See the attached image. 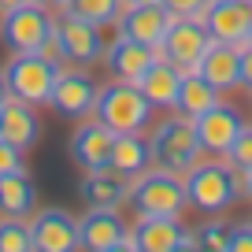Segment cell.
<instances>
[{
  "label": "cell",
  "instance_id": "cell-1",
  "mask_svg": "<svg viewBox=\"0 0 252 252\" xmlns=\"http://www.w3.org/2000/svg\"><path fill=\"white\" fill-rule=\"evenodd\" d=\"M245 189H249V174L230 167L222 156L200 159L186 174V200L189 208H197L204 215H222L237 197H245Z\"/></svg>",
  "mask_w": 252,
  "mask_h": 252
},
{
  "label": "cell",
  "instance_id": "cell-2",
  "mask_svg": "<svg viewBox=\"0 0 252 252\" xmlns=\"http://www.w3.org/2000/svg\"><path fill=\"white\" fill-rule=\"evenodd\" d=\"M152 104L145 100V93L137 89V82H104L96 89V108L93 119H100L111 134H145L152 123Z\"/></svg>",
  "mask_w": 252,
  "mask_h": 252
},
{
  "label": "cell",
  "instance_id": "cell-3",
  "mask_svg": "<svg viewBox=\"0 0 252 252\" xmlns=\"http://www.w3.org/2000/svg\"><path fill=\"white\" fill-rule=\"evenodd\" d=\"M149 141H152V167H163V171L182 174V178L204 156V149L197 141V130H193V119H182V115H171L163 123H156Z\"/></svg>",
  "mask_w": 252,
  "mask_h": 252
},
{
  "label": "cell",
  "instance_id": "cell-4",
  "mask_svg": "<svg viewBox=\"0 0 252 252\" xmlns=\"http://www.w3.org/2000/svg\"><path fill=\"white\" fill-rule=\"evenodd\" d=\"M186 178L171 174L163 167H149L130 182V208L137 215H163V219H182L186 212Z\"/></svg>",
  "mask_w": 252,
  "mask_h": 252
},
{
  "label": "cell",
  "instance_id": "cell-5",
  "mask_svg": "<svg viewBox=\"0 0 252 252\" xmlns=\"http://www.w3.org/2000/svg\"><path fill=\"white\" fill-rule=\"evenodd\" d=\"M4 78H8L11 96L37 108V104H48V96H52V86L60 78V63L45 60L41 52H11Z\"/></svg>",
  "mask_w": 252,
  "mask_h": 252
},
{
  "label": "cell",
  "instance_id": "cell-6",
  "mask_svg": "<svg viewBox=\"0 0 252 252\" xmlns=\"http://www.w3.org/2000/svg\"><path fill=\"white\" fill-rule=\"evenodd\" d=\"M52 33H56V11L41 8L33 0L8 11V15H0V41L11 52H37Z\"/></svg>",
  "mask_w": 252,
  "mask_h": 252
},
{
  "label": "cell",
  "instance_id": "cell-7",
  "mask_svg": "<svg viewBox=\"0 0 252 252\" xmlns=\"http://www.w3.org/2000/svg\"><path fill=\"white\" fill-rule=\"evenodd\" d=\"M56 37H60L67 67H82L86 71V67L100 63L104 52H108V41H104L100 26L86 23L78 15H67V11H60V19H56Z\"/></svg>",
  "mask_w": 252,
  "mask_h": 252
},
{
  "label": "cell",
  "instance_id": "cell-8",
  "mask_svg": "<svg viewBox=\"0 0 252 252\" xmlns=\"http://www.w3.org/2000/svg\"><path fill=\"white\" fill-rule=\"evenodd\" d=\"M208 45H212V33L204 30L200 15H182V19H171L163 41H159V56L189 74V71H197V63L208 52Z\"/></svg>",
  "mask_w": 252,
  "mask_h": 252
},
{
  "label": "cell",
  "instance_id": "cell-9",
  "mask_svg": "<svg viewBox=\"0 0 252 252\" xmlns=\"http://www.w3.org/2000/svg\"><path fill=\"white\" fill-rule=\"evenodd\" d=\"M33 252H82L78 219L63 208H37L30 215Z\"/></svg>",
  "mask_w": 252,
  "mask_h": 252
},
{
  "label": "cell",
  "instance_id": "cell-10",
  "mask_svg": "<svg viewBox=\"0 0 252 252\" xmlns=\"http://www.w3.org/2000/svg\"><path fill=\"white\" fill-rule=\"evenodd\" d=\"M96 89L100 86H96L82 67H67V63H63L48 104H52V111L63 115V119H89L93 108H96Z\"/></svg>",
  "mask_w": 252,
  "mask_h": 252
},
{
  "label": "cell",
  "instance_id": "cell-11",
  "mask_svg": "<svg viewBox=\"0 0 252 252\" xmlns=\"http://www.w3.org/2000/svg\"><path fill=\"white\" fill-rule=\"evenodd\" d=\"M193 130H197V141L200 149L208 152V156H222L226 159L230 145L237 141V134L245 130V119L237 115V108H230V104H215V108H208L204 115L193 119Z\"/></svg>",
  "mask_w": 252,
  "mask_h": 252
},
{
  "label": "cell",
  "instance_id": "cell-12",
  "mask_svg": "<svg viewBox=\"0 0 252 252\" xmlns=\"http://www.w3.org/2000/svg\"><path fill=\"white\" fill-rule=\"evenodd\" d=\"M115 26H119V33H126V37L159 48L167 26H171V11H167L159 0H130V4L123 8V15H119Z\"/></svg>",
  "mask_w": 252,
  "mask_h": 252
},
{
  "label": "cell",
  "instance_id": "cell-13",
  "mask_svg": "<svg viewBox=\"0 0 252 252\" xmlns=\"http://www.w3.org/2000/svg\"><path fill=\"white\" fill-rule=\"evenodd\" d=\"M200 23L212 33V41H226V45H245L252 26V4L245 0H219V4H208L200 11Z\"/></svg>",
  "mask_w": 252,
  "mask_h": 252
},
{
  "label": "cell",
  "instance_id": "cell-14",
  "mask_svg": "<svg viewBox=\"0 0 252 252\" xmlns=\"http://www.w3.org/2000/svg\"><path fill=\"white\" fill-rule=\"evenodd\" d=\"M156 56H159V48L141 45V41L119 33L108 45V52H104V67H108V74L119 78V82H137L152 63H156Z\"/></svg>",
  "mask_w": 252,
  "mask_h": 252
},
{
  "label": "cell",
  "instance_id": "cell-15",
  "mask_svg": "<svg viewBox=\"0 0 252 252\" xmlns=\"http://www.w3.org/2000/svg\"><path fill=\"white\" fill-rule=\"evenodd\" d=\"M111 145H115V134L100 119L89 115V119H82V126L71 134V156L82 171H100L111 159Z\"/></svg>",
  "mask_w": 252,
  "mask_h": 252
},
{
  "label": "cell",
  "instance_id": "cell-16",
  "mask_svg": "<svg viewBox=\"0 0 252 252\" xmlns=\"http://www.w3.org/2000/svg\"><path fill=\"white\" fill-rule=\"evenodd\" d=\"M197 74L204 82H212L219 93H230V89H241V48L226 45V41H212L208 52L200 56Z\"/></svg>",
  "mask_w": 252,
  "mask_h": 252
},
{
  "label": "cell",
  "instance_id": "cell-17",
  "mask_svg": "<svg viewBox=\"0 0 252 252\" xmlns=\"http://www.w3.org/2000/svg\"><path fill=\"white\" fill-rule=\"evenodd\" d=\"M0 137L15 149H33L41 137V119H37V108L19 96H8V100L0 104Z\"/></svg>",
  "mask_w": 252,
  "mask_h": 252
},
{
  "label": "cell",
  "instance_id": "cell-18",
  "mask_svg": "<svg viewBox=\"0 0 252 252\" xmlns=\"http://www.w3.org/2000/svg\"><path fill=\"white\" fill-rule=\"evenodd\" d=\"M78 234L86 252H104L111 245H119L123 237H130V226L123 222V215L115 208H89L78 219Z\"/></svg>",
  "mask_w": 252,
  "mask_h": 252
},
{
  "label": "cell",
  "instance_id": "cell-19",
  "mask_svg": "<svg viewBox=\"0 0 252 252\" xmlns=\"http://www.w3.org/2000/svg\"><path fill=\"white\" fill-rule=\"evenodd\" d=\"M78 193H82V200H86L89 208H115L119 212L123 204H130V178H123V174L111 171V167L86 171Z\"/></svg>",
  "mask_w": 252,
  "mask_h": 252
},
{
  "label": "cell",
  "instance_id": "cell-20",
  "mask_svg": "<svg viewBox=\"0 0 252 252\" xmlns=\"http://www.w3.org/2000/svg\"><path fill=\"white\" fill-rule=\"evenodd\" d=\"M182 78H186V71H178L174 63H167L163 56H156V63H152L149 71L137 78V89L145 93V100H149L152 108H167V111H174V100H178Z\"/></svg>",
  "mask_w": 252,
  "mask_h": 252
},
{
  "label": "cell",
  "instance_id": "cell-21",
  "mask_svg": "<svg viewBox=\"0 0 252 252\" xmlns=\"http://www.w3.org/2000/svg\"><path fill=\"white\" fill-rule=\"evenodd\" d=\"M182 237H186L182 222L163 215H137V222L130 226V241L137 252H171Z\"/></svg>",
  "mask_w": 252,
  "mask_h": 252
},
{
  "label": "cell",
  "instance_id": "cell-22",
  "mask_svg": "<svg viewBox=\"0 0 252 252\" xmlns=\"http://www.w3.org/2000/svg\"><path fill=\"white\" fill-rule=\"evenodd\" d=\"M37 212V189L26 171L0 174V219H30Z\"/></svg>",
  "mask_w": 252,
  "mask_h": 252
},
{
  "label": "cell",
  "instance_id": "cell-23",
  "mask_svg": "<svg viewBox=\"0 0 252 252\" xmlns=\"http://www.w3.org/2000/svg\"><path fill=\"white\" fill-rule=\"evenodd\" d=\"M108 167H111V171H119L123 178L134 182L137 174H145L152 167V141L145 134H115Z\"/></svg>",
  "mask_w": 252,
  "mask_h": 252
},
{
  "label": "cell",
  "instance_id": "cell-24",
  "mask_svg": "<svg viewBox=\"0 0 252 252\" xmlns=\"http://www.w3.org/2000/svg\"><path fill=\"white\" fill-rule=\"evenodd\" d=\"M219 96H222V93L212 86V82H204L197 71H189L186 78H182L178 100H174V115L197 119V115H204L208 108H215V104H219Z\"/></svg>",
  "mask_w": 252,
  "mask_h": 252
},
{
  "label": "cell",
  "instance_id": "cell-25",
  "mask_svg": "<svg viewBox=\"0 0 252 252\" xmlns=\"http://www.w3.org/2000/svg\"><path fill=\"white\" fill-rule=\"evenodd\" d=\"M123 0H67L63 4V11L67 15H78V19H86V23H93V26H115L119 23V15H123Z\"/></svg>",
  "mask_w": 252,
  "mask_h": 252
},
{
  "label": "cell",
  "instance_id": "cell-26",
  "mask_svg": "<svg viewBox=\"0 0 252 252\" xmlns=\"http://www.w3.org/2000/svg\"><path fill=\"white\" fill-rule=\"evenodd\" d=\"M230 222L226 219H208V222H200L197 230H189L193 234V241H197V252H226L230 249Z\"/></svg>",
  "mask_w": 252,
  "mask_h": 252
},
{
  "label": "cell",
  "instance_id": "cell-27",
  "mask_svg": "<svg viewBox=\"0 0 252 252\" xmlns=\"http://www.w3.org/2000/svg\"><path fill=\"white\" fill-rule=\"evenodd\" d=\"M0 252H33L30 219H0Z\"/></svg>",
  "mask_w": 252,
  "mask_h": 252
},
{
  "label": "cell",
  "instance_id": "cell-28",
  "mask_svg": "<svg viewBox=\"0 0 252 252\" xmlns=\"http://www.w3.org/2000/svg\"><path fill=\"white\" fill-rule=\"evenodd\" d=\"M226 163L237 167V171H245V174H252V126H249V123H245V130L237 134V141L230 145Z\"/></svg>",
  "mask_w": 252,
  "mask_h": 252
},
{
  "label": "cell",
  "instance_id": "cell-29",
  "mask_svg": "<svg viewBox=\"0 0 252 252\" xmlns=\"http://www.w3.org/2000/svg\"><path fill=\"white\" fill-rule=\"evenodd\" d=\"M167 11H171V19H182V15H200V11L208 8V0H159Z\"/></svg>",
  "mask_w": 252,
  "mask_h": 252
},
{
  "label": "cell",
  "instance_id": "cell-30",
  "mask_svg": "<svg viewBox=\"0 0 252 252\" xmlns=\"http://www.w3.org/2000/svg\"><path fill=\"white\" fill-rule=\"evenodd\" d=\"M11 171H23V149H15L0 137V174H11Z\"/></svg>",
  "mask_w": 252,
  "mask_h": 252
},
{
  "label": "cell",
  "instance_id": "cell-31",
  "mask_svg": "<svg viewBox=\"0 0 252 252\" xmlns=\"http://www.w3.org/2000/svg\"><path fill=\"white\" fill-rule=\"evenodd\" d=\"M226 252H252V222H237L230 230V249Z\"/></svg>",
  "mask_w": 252,
  "mask_h": 252
},
{
  "label": "cell",
  "instance_id": "cell-32",
  "mask_svg": "<svg viewBox=\"0 0 252 252\" xmlns=\"http://www.w3.org/2000/svg\"><path fill=\"white\" fill-rule=\"evenodd\" d=\"M241 48V86L252 93V45H237Z\"/></svg>",
  "mask_w": 252,
  "mask_h": 252
},
{
  "label": "cell",
  "instance_id": "cell-33",
  "mask_svg": "<svg viewBox=\"0 0 252 252\" xmlns=\"http://www.w3.org/2000/svg\"><path fill=\"white\" fill-rule=\"evenodd\" d=\"M37 52L45 56V60H52V63H60V67H63V48H60V37H56V33H52V37H48L45 45L37 48Z\"/></svg>",
  "mask_w": 252,
  "mask_h": 252
},
{
  "label": "cell",
  "instance_id": "cell-34",
  "mask_svg": "<svg viewBox=\"0 0 252 252\" xmlns=\"http://www.w3.org/2000/svg\"><path fill=\"white\" fill-rule=\"evenodd\" d=\"M171 252H197V241H193V234H189V230H186V237H182V241L174 245Z\"/></svg>",
  "mask_w": 252,
  "mask_h": 252
},
{
  "label": "cell",
  "instance_id": "cell-35",
  "mask_svg": "<svg viewBox=\"0 0 252 252\" xmlns=\"http://www.w3.org/2000/svg\"><path fill=\"white\" fill-rule=\"evenodd\" d=\"M23 4H30V0H0V15H8V11L23 8Z\"/></svg>",
  "mask_w": 252,
  "mask_h": 252
},
{
  "label": "cell",
  "instance_id": "cell-36",
  "mask_svg": "<svg viewBox=\"0 0 252 252\" xmlns=\"http://www.w3.org/2000/svg\"><path fill=\"white\" fill-rule=\"evenodd\" d=\"M104 252H137V249H134V241H130V237H123L119 245H111V249H104Z\"/></svg>",
  "mask_w": 252,
  "mask_h": 252
},
{
  "label": "cell",
  "instance_id": "cell-37",
  "mask_svg": "<svg viewBox=\"0 0 252 252\" xmlns=\"http://www.w3.org/2000/svg\"><path fill=\"white\" fill-rule=\"evenodd\" d=\"M33 4H41V8H48V11H63L67 0H33Z\"/></svg>",
  "mask_w": 252,
  "mask_h": 252
},
{
  "label": "cell",
  "instance_id": "cell-38",
  "mask_svg": "<svg viewBox=\"0 0 252 252\" xmlns=\"http://www.w3.org/2000/svg\"><path fill=\"white\" fill-rule=\"evenodd\" d=\"M11 96V89H8V78H4V71H0V104Z\"/></svg>",
  "mask_w": 252,
  "mask_h": 252
},
{
  "label": "cell",
  "instance_id": "cell-39",
  "mask_svg": "<svg viewBox=\"0 0 252 252\" xmlns=\"http://www.w3.org/2000/svg\"><path fill=\"white\" fill-rule=\"evenodd\" d=\"M245 193H249V200H252V174H249V189H245Z\"/></svg>",
  "mask_w": 252,
  "mask_h": 252
},
{
  "label": "cell",
  "instance_id": "cell-40",
  "mask_svg": "<svg viewBox=\"0 0 252 252\" xmlns=\"http://www.w3.org/2000/svg\"><path fill=\"white\" fill-rule=\"evenodd\" d=\"M245 45H252V26H249V37H245Z\"/></svg>",
  "mask_w": 252,
  "mask_h": 252
},
{
  "label": "cell",
  "instance_id": "cell-41",
  "mask_svg": "<svg viewBox=\"0 0 252 252\" xmlns=\"http://www.w3.org/2000/svg\"><path fill=\"white\" fill-rule=\"evenodd\" d=\"M208 4H219V0H208Z\"/></svg>",
  "mask_w": 252,
  "mask_h": 252
},
{
  "label": "cell",
  "instance_id": "cell-42",
  "mask_svg": "<svg viewBox=\"0 0 252 252\" xmlns=\"http://www.w3.org/2000/svg\"><path fill=\"white\" fill-rule=\"evenodd\" d=\"M245 4H252V0H245Z\"/></svg>",
  "mask_w": 252,
  "mask_h": 252
},
{
  "label": "cell",
  "instance_id": "cell-43",
  "mask_svg": "<svg viewBox=\"0 0 252 252\" xmlns=\"http://www.w3.org/2000/svg\"><path fill=\"white\" fill-rule=\"evenodd\" d=\"M123 4H130V0H123Z\"/></svg>",
  "mask_w": 252,
  "mask_h": 252
}]
</instances>
